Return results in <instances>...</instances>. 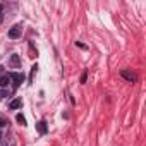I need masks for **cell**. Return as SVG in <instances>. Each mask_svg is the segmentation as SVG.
I'll use <instances>...</instances> for the list:
<instances>
[{"mask_svg": "<svg viewBox=\"0 0 146 146\" xmlns=\"http://www.w3.org/2000/svg\"><path fill=\"white\" fill-rule=\"evenodd\" d=\"M120 78H124L129 83H136V74H134L132 70H129V69H122L120 70Z\"/></svg>", "mask_w": 146, "mask_h": 146, "instance_id": "cell-2", "label": "cell"}, {"mask_svg": "<svg viewBox=\"0 0 146 146\" xmlns=\"http://www.w3.org/2000/svg\"><path fill=\"white\" fill-rule=\"evenodd\" d=\"M9 83H11V76H9V74H5V76L0 78V88H7Z\"/></svg>", "mask_w": 146, "mask_h": 146, "instance_id": "cell-5", "label": "cell"}, {"mask_svg": "<svg viewBox=\"0 0 146 146\" xmlns=\"http://www.w3.org/2000/svg\"><path fill=\"white\" fill-rule=\"evenodd\" d=\"M2 11H4V5H2V4H0V12H2Z\"/></svg>", "mask_w": 146, "mask_h": 146, "instance_id": "cell-13", "label": "cell"}, {"mask_svg": "<svg viewBox=\"0 0 146 146\" xmlns=\"http://www.w3.org/2000/svg\"><path fill=\"white\" fill-rule=\"evenodd\" d=\"M2 19H4V16H2V12H0V23H2Z\"/></svg>", "mask_w": 146, "mask_h": 146, "instance_id": "cell-12", "label": "cell"}, {"mask_svg": "<svg viewBox=\"0 0 146 146\" xmlns=\"http://www.w3.org/2000/svg\"><path fill=\"white\" fill-rule=\"evenodd\" d=\"M16 120H17L21 125H26V119H24V115H23V113H17V115H16Z\"/></svg>", "mask_w": 146, "mask_h": 146, "instance_id": "cell-8", "label": "cell"}, {"mask_svg": "<svg viewBox=\"0 0 146 146\" xmlns=\"http://www.w3.org/2000/svg\"><path fill=\"white\" fill-rule=\"evenodd\" d=\"M9 76H11V81H14V88H17L24 81V76L19 74V72H12V74H9Z\"/></svg>", "mask_w": 146, "mask_h": 146, "instance_id": "cell-3", "label": "cell"}, {"mask_svg": "<svg viewBox=\"0 0 146 146\" xmlns=\"http://www.w3.org/2000/svg\"><path fill=\"white\" fill-rule=\"evenodd\" d=\"M4 125H5V120H4V119H0V127H4Z\"/></svg>", "mask_w": 146, "mask_h": 146, "instance_id": "cell-11", "label": "cell"}, {"mask_svg": "<svg viewBox=\"0 0 146 146\" xmlns=\"http://www.w3.org/2000/svg\"><path fill=\"white\" fill-rule=\"evenodd\" d=\"M38 131H40L41 134H45V132H46V122H45V120L38 122Z\"/></svg>", "mask_w": 146, "mask_h": 146, "instance_id": "cell-7", "label": "cell"}, {"mask_svg": "<svg viewBox=\"0 0 146 146\" xmlns=\"http://www.w3.org/2000/svg\"><path fill=\"white\" fill-rule=\"evenodd\" d=\"M9 62H11V65H14V67H19V64H21V60H19V55H16V53H14V55L11 57V60H9Z\"/></svg>", "mask_w": 146, "mask_h": 146, "instance_id": "cell-6", "label": "cell"}, {"mask_svg": "<svg viewBox=\"0 0 146 146\" xmlns=\"http://www.w3.org/2000/svg\"><path fill=\"white\" fill-rule=\"evenodd\" d=\"M4 96H7V91H5V90L0 91V98H4Z\"/></svg>", "mask_w": 146, "mask_h": 146, "instance_id": "cell-10", "label": "cell"}, {"mask_svg": "<svg viewBox=\"0 0 146 146\" xmlns=\"http://www.w3.org/2000/svg\"><path fill=\"white\" fill-rule=\"evenodd\" d=\"M0 141H2V134H0Z\"/></svg>", "mask_w": 146, "mask_h": 146, "instance_id": "cell-14", "label": "cell"}, {"mask_svg": "<svg viewBox=\"0 0 146 146\" xmlns=\"http://www.w3.org/2000/svg\"><path fill=\"white\" fill-rule=\"evenodd\" d=\"M21 105H23V100H21V98H14V100L9 103V108H11V110H17Z\"/></svg>", "mask_w": 146, "mask_h": 146, "instance_id": "cell-4", "label": "cell"}, {"mask_svg": "<svg viewBox=\"0 0 146 146\" xmlns=\"http://www.w3.org/2000/svg\"><path fill=\"white\" fill-rule=\"evenodd\" d=\"M21 33H23V26H21V24H16V26H12V28L9 29V33H7V35H9V38H11V40H16V38H19V36H21Z\"/></svg>", "mask_w": 146, "mask_h": 146, "instance_id": "cell-1", "label": "cell"}, {"mask_svg": "<svg viewBox=\"0 0 146 146\" xmlns=\"http://www.w3.org/2000/svg\"><path fill=\"white\" fill-rule=\"evenodd\" d=\"M86 78H88V74H86V72H84V74L81 76V83H86Z\"/></svg>", "mask_w": 146, "mask_h": 146, "instance_id": "cell-9", "label": "cell"}]
</instances>
